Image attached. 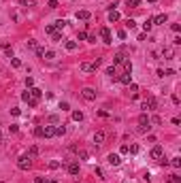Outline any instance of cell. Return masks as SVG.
Instances as JSON below:
<instances>
[{"label": "cell", "mask_w": 181, "mask_h": 183, "mask_svg": "<svg viewBox=\"0 0 181 183\" xmlns=\"http://www.w3.org/2000/svg\"><path fill=\"white\" fill-rule=\"evenodd\" d=\"M166 13H160V15H156V17H153V24H166Z\"/></svg>", "instance_id": "9a60e30c"}, {"label": "cell", "mask_w": 181, "mask_h": 183, "mask_svg": "<svg viewBox=\"0 0 181 183\" xmlns=\"http://www.w3.org/2000/svg\"><path fill=\"white\" fill-rule=\"evenodd\" d=\"M30 96H32V98H34V100H38V98H41V96H43V92L38 89V87H30Z\"/></svg>", "instance_id": "e0dca14e"}, {"label": "cell", "mask_w": 181, "mask_h": 183, "mask_svg": "<svg viewBox=\"0 0 181 183\" xmlns=\"http://www.w3.org/2000/svg\"><path fill=\"white\" fill-rule=\"evenodd\" d=\"M149 128H151V121H149V117L143 113V115L139 117V130H141V132H147Z\"/></svg>", "instance_id": "3957f363"}, {"label": "cell", "mask_w": 181, "mask_h": 183, "mask_svg": "<svg viewBox=\"0 0 181 183\" xmlns=\"http://www.w3.org/2000/svg\"><path fill=\"white\" fill-rule=\"evenodd\" d=\"M162 56H164V60H173V58H175V49H173V47H164Z\"/></svg>", "instance_id": "30bf717a"}, {"label": "cell", "mask_w": 181, "mask_h": 183, "mask_svg": "<svg viewBox=\"0 0 181 183\" xmlns=\"http://www.w3.org/2000/svg\"><path fill=\"white\" fill-rule=\"evenodd\" d=\"M117 19H119V13H117V11H115V9L109 11V21L113 24V21H117Z\"/></svg>", "instance_id": "ac0fdd59"}, {"label": "cell", "mask_w": 181, "mask_h": 183, "mask_svg": "<svg viewBox=\"0 0 181 183\" xmlns=\"http://www.w3.org/2000/svg\"><path fill=\"white\" fill-rule=\"evenodd\" d=\"M49 168H51V170H56V168H60V162H56V160H53V162H49Z\"/></svg>", "instance_id": "60d3db41"}, {"label": "cell", "mask_w": 181, "mask_h": 183, "mask_svg": "<svg viewBox=\"0 0 181 183\" xmlns=\"http://www.w3.org/2000/svg\"><path fill=\"white\" fill-rule=\"evenodd\" d=\"M21 100H26V102H30V100H32V96H30V89H26L24 94H21Z\"/></svg>", "instance_id": "f546056e"}, {"label": "cell", "mask_w": 181, "mask_h": 183, "mask_svg": "<svg viewBox=\"0 0 181 183\" xmlns=\"http://www.w3.org/2000/svg\"><path fill=\"white\" fill-rule=\"evenodd\" d=\"M47 7H49V9H58V0H49Z\"/></svg>", "instance_id": "74e56055"}, {"label": "cell", "mask_w": 181, "mask_h": 183, "mask_svg": "<svg viewBox=\"0 0 181 183\" xmlns=\"http://www.w3.org/2000/svg\"><path fill=\"white\" fill-rule=\"evenodd\" d=\"M56 134H58V136L66 134V126H56Z\"/></svg>", "instance_id": "4316f807"}, {"label": "cell", "mask_w": 181, "mask_h": 183, "mask_svg": "<svg viewBox=\"0 0 181 183\" xmlns=\"http://www.w3.org/2000/svg\"><path fill=\"white\" fill-rule=\"evenodd\" d=\"M64 47H66L68 51H75L77 49V41H66V43H64Z\"/></svg>", "instance_id": "ffe728a7"}, {"label": "cell", "mask_w": 181, "mask_h": 183, "mask_svg": "<svg viewBox=\"0 0 181 183\" xmlns=\"http://www.w3.org/2000/svg\"><path fill=\"white\" fill-rule=\"evenodd\" d=\"M141 183H151V179H149V175H143V179H141Z\"/></svg>", "instance_id": "7dc6e473"}, {"label": "cell", "mask_w": 181, "mask_h": 183, "mask_svg": "<svg viewBox=\"0 0 181 183\" xmlns=\"http://www.w3.org/2000/svg\"><path fill=\"white\" fill-rule=\"evenodd\" d=\"M45 183H58V181H53V179H49V181H45Z\"/></svg>", "instance_id": "f907efd6"}, {"label": "cell", "mask_w": 181, "mask_h": 183, "mask_svg": "<svg viewBox=\"0 0 181 183\" xmlns=\"http://www.w3.org/2000/svg\"><path fill=\"white\" fill-rule=\"evenodd\" d=\"M28 47H30V49H36L38 45H36V41H32V39H30V41H28Z\"/></svg>", "instance_id": "ee69618b"}, {"label": "cell", "mask_w": 181, "mask_h": 183, "mask_svg": "<svg viewBox=\"0 0 181 183\" xmlns=\"http://www.w3.org/2000/svg\"><path fill=\"white\" fill-rule=\"evenodd\" d=\"M19 4H21V7H34L36 2H34V0H21Z\"/></svg>", "instance_id": "d6a6232c"}, {"label": "cell", "mask_w": 181, "mask_h": 183, "mask_svg": "<svg viewBox=\"0 0 181 183\" xmlns=\"http://www.w3.org/2000/svg\"><path fill=\"white\" fill-rule=\"evenodd\" d=\"M109 164H111V166H119V164H122V158H119V155L117 153H109Z\"/></svg>", "instance_id": "9c48e42d"}, {"label": "cell", "mask_w": 181, "mask_h": 183, "mask_svg": "<svg viewBox=\"0 0 181 183\" xmlns=\"http://www.w3.org/2000/svg\"><path fill=\"white\" fill-rule=\"evenodd\" d=\"M26 87H34V79H32V77H26Z\"/></svg>", "instance_id": "e575fe53"}, {"label": "cell", "mask_w": 181, "mask_h": 183, "mask_svg": "<svg viewBox=\"0 0 181 183\" xmlns=\"http://www.w3.org/2000/svg\"><path fill=\"white\" fill-rule=\"evenodd\" d=\"M4 53H7L9 58H13V49H11V45H4Z\"/></svg>", "instance_id": "8d00e7d4"}, {"label": "cell", "mask_w": 181, "mask_h": 183, "mask_svg": "<svg viewBox=\"0 0 181 183\" xmlns=\"http://www.w3.org/2000/svg\"><path fill=\"white\" fill-rule=\"evenodd\" d=\"M43 53H45V49H43V47H36V56L43 58Z\"/></svg>", "instance_id": "bcb514c9"}, {"label": "cell", "mask_w": 181, "mask_h": 183, "mask_svg": "<svg viewBox=\"0 0 181 183\" xmlns=\"http://www.w3.org/2000/svg\"><path fill=\"white\" fill-rule=\"evenodd\" d=\"M105 136H107L105 132H102V130H98V132L94 134V143H96V145H102V143H105Z\"/></svg>", "instance_id": "7c38bea8"}, {"label": "cell", "mask_w": 181, "mask_h": 183, "mask_svg": "<svg viewBox=\"0 0 181 183\" xmlns=\"http://www.w3.org/2000/svg\"><path fill=\"white\" fill-rule=\"evenodd\" d=\"M43 58H45V60H56V51H45Z\"/></svg>", "instance_id": "cb8c5ba5"}, {"label": "cell", "mask_w": 181, "mask_h": 183, "mask_svg": "<svg viewBox=\"0 0 181 183\" xmlns=\"http://www.w3.org/2000/svg\"><path fill=\"white\" fill-rule=\"evenodd\" d=\"M126 26H128V28H134L136 21H134V19H128V21H126Z\"/></svg>", "instance_id": "f6af8a7d"}, {"label": "cell", "mask_w": 181, "mask_h": 183, "mask_svg": "<svg viewBox=\"0 0 181 183\" xmlns=\"http://www.w3.org/2000/svg\"><path fill=\"white\" fill-rule=\"evenodd\" d=\"M66 170H68L70 175H79V164H77V162H70V164L66 166Z\"/></svg>", "instance_id": "5bb4252c"}, {"label": "cell", "mask_w": 181, "mask_h": 183, "mask_svg": "<svg viewBox=\"0 0 181 183\" xmlns=\"http://www.w3.org/2000/svg\"><path fill=\"white\" fill-rule=\"evenodd\" d=\"M28 155H30V158H36V155H38V145H32V147L28 149Z\"/></svg>", "instance_id": "44dd1931"}, {"label": "cell", "mask_w": 181, "mask_h": 183, "mask_svg": "<svg viewBox=\"0 0 181 183\" xmlns=\"http://www.w3.org/2000/svg\"><path fill=\"white\" fill-rule=\"evenodd\" d=\"M34 183H45V179H43V177H36V181Z\"/></svg>", "instance_id": "681fc988"}, {"label": "cell", "mask_w": 181, "mask_h": 183, "mask_svg": "<svg viewBox=\"0 0 181 183\" xmlns=\"http://www.w3.org/2000/svg\"><path fill=\"white\" fill-rule=\"evenodd\" d=\"M11 64H13V68H19L21 66V60H19V58H11Z\"/></svg>", "instance_id": "1f68e13d"}, {"label": "cell", "mask_w": 181, "mask_h": 183, "mask_svg": "<svg viewBox=\"0 0 181 183\" xmlns=\"http://www.w3.org/2000/svg\"><path fill=\"white\" fill-rule=\"evenodd\" d=\"M43 136H45V138L56 136V128H53V126H45V128H43Z\"/></svg>", "instance_id": "8fae6325"}, {"label": "cell", "mask_w": 181, "mask_h": 183, "mask_svg": "<svg viewBox=\"0 0 181 183\" xmlns=\"http://www.w3.org/2000/svg\"><path fill=\"white\" fill-rule=\"evenodd\" d=\"M139 4H141V0H128V7L130 9H139Z\"/></svg>", "instance_id": "83f0119b"}, {"label": "cell", "mask_w": 181, "mask_h": 183, "mask_svg": "<svg viewBox=\"0 0 181 183\" xmlns=\"http://www.w3.org/2000/svg\"><path fill=\"white\" fill-rule=\"evenodd\" d=\"M98 66H100V60H96V62H92V64L90 62H81L79 68H81V73H94Z\"/></svg>", "instance_id": "7a4b0ae2"}, {"label": "cell", "mask_w": 181, "mask_h": 183, "mask_svg": "<svg viewBox=\"0 0 181 183\" xmlns=\"http://www.w3.org/2000/svg\"><path fill=\"white\" fill-rule=\"evenodd\" d=\"M149 2H158V0H149Z\"/></svg>", "instance_id": "816d5d0a"}, {"label": "cell", "mask_w": 181, "mask_h": 183, "mask_svg": "<svg viewBox=\"0 0 181 183\" xmlns=\"http://www.w3.org/2000/svg\"><path fill=\"white\" fill-rule=\"evenodd\" d=\"M51 41H56V43L62 41V30H56V32H53V34H51Z\"/></svg>", "instance_id": "7402d4cb"}, {"label": "cell", "mask_w": 181, "mask_h": 183, "mask_svg": "<svg viewBox=\"0 0 181 183\" xmlns=\"http://www.w3.org/2000/svg\"><path fill=\"white\" fill-rule=\"evenodd\" d=\"M53 26H56L58 30H62L64 26H66V21H64V19H58V21H56V24H53Z\"/></svg>", "instance_id": "d590c367"}, {"label": "cell", "mask_w": 181, "mask_h": 183, "mask_svg": "<svg viewBox=\"0 0 181 183\" xmlns=\"http://www.w3.org/2000/svg\"><path fill=\"white\" fill-rule=\"evenodd\" d=\"M149 121H153V123H156V126H160V123H162V119H160V117H158V115H153V117H151Z\"/></svg>", "instance_id": "ab89813d"}, {"label": "cell", "mask_w": 181, "mask_h": 183, "mask_svg": "<svg viewBox=\"0 0 181 183\" xmlns=\"http://www.w3.org/2000/svg\"><path fill=\"white\" fill-rule=\"evenodd\" d=\"M92 17V13L90 11H77V19H81V21H87Z\"/></svg>", "instance_id": "4fadbf2b"}, {"label": "cell", "mask_w": 181, "mask_h": 183, "mask_svg": "<svg viewBox=\"0 0 181 183\" xmlns=\"http://www.w3.org/2000/svg\"><path fill=\"white\" fill-rule=\"evenodd\" d=\"M124 68H126V73H132V62L126 60V62H124Z\"/></svg>", "instance_id": "836d02e7"}, {"label": "cell", "mask_w": 181, "mask_h": 183, "mask_svg": "<svg viewBox=\"0 0 181 183\" xmlns=\"http://www.w3.org/2000/svg\"><path fill=\"white\" fill-rule=\"evenodd\" d=\"M117 81H119V83H124V85H130V83H132V73L117 75Z\"/></svg>", "instance_id": "52a82bcc"}, {"label": "cell", "mask_w": 181, "mask_h": 183, "mask_svg": "<svg viewBox=\"0 0 181 183\" xmlns=\"http://www.w3.org/2000/svg\"><path fill=\"white\" fill-rule=\"evenodd\" d=\"M128 58L124 56V53H115V58H113V64H124Z\"/></svg>", "instance_id": "2e32d148"}, {"label": "cell", "mask_w": 181, "mask_h": 183, "mask_svg": "<svg viewBox=\"0 0 181 183\" xmlns=\"http://www.w3.org/2000/svg\"><path fill=\"white\" fill-rule=\"evenodd\" d=\"M60 109L62 111H70V106H68V102H60Z\"/></svg>", "instance_id": "7bdbcfd3"}, {"label": "cell", "mask_w": 181, "mask_h": 183, "mask_svg": "<svg viewBox=\"0 0 181 183\" xmlns=\"http://www.w3.org/2000/svg\"><path fill=\"white\" fill-rule=\"evenodd\" d=\"M0 138H2V134H0Z\"/></svg>", "instance_id": "f5cc1de1"}, {"label": "cell", "mask_w": 181, "mask_h": 183, "mask_svg": "<svg viewBox=\"0 0 181 183\" xmlns=\"http://www.w3.org/2000/svg\"><path fill=\"white\" fill-rule=\"evenodd\" d=\"M149 155H151V158H153V160H160V158H162V155H164V149L160 147V145H156V147H153V149H151V153H149Z\"/></svg>", "instance_id": "ba28073f"}, {"label": "cell", "mask_w": 181, "mask_h": 183, "mask_svg": "<svg viewBox=\"0 0 181 183\" xmlns=\"http://www.w3.org/2000/svg\"><path fill=\"white\" fill-rule=\"evenodd\" d=\"M130 94H132V96L139 94V85H136V83H130Z\"/></svg>", "instance_id": "f1b7e54d"}, {"label": "cell", "mask_w": 181, "mask_h": 183, "mask_svg": "<svg viewBox=\"0 0 181 183\" xmlns=\"http://www.w3.org/2000/svg\"><path fill=\"white\" fill-rule=\"evenodd\" d=\"M100 36H102V43H105V45H111V43H113L111 30H109V28H102V30H100Z\"/></svg>", "instance_id": "8992f818"}, {"label": "cell", "mask_w": 181, "mask_h": 183, "mask_svg": "<svg viewBox=\"0 0 181 183\" xmlns=\"http://www.w3.org/2000/svg\"><path fill=\"white\" fill-rule=\"evenodd\" d=\"M107 75L113 79V81H117V70H115V66H111V68H107Z\"/></svg>", "instance_id": "d6986e66"}, {"label": "cell", "mask_w": 181, "mask_h": 183, "mask_svg": "<svg viewBox=\"0 0 181 183\" xmlns=\"http://www.w3.org/2000/svg\"><path fill=\"white\" fill-rule=\"evenodd\" d=\"M81 96H83L85 100H96V92L92 87H83V89H81Z\"/></svg>", "instance_id": "5b68a950"}, {"label": "cell", "mask_w": 181, "mask_h": 183, "mask_svg": "<svg viewBox=\"0 0 181 183\" xmlns=\"http://www.w3.org/2000/svg\"><path fill=\"white\" fill-rule=\"evenodd\" d=\"M34 134H36V136H43V126H36L34 128Z\"/></svg>", "instance_id": "b9f144b4"}, {"label": "cell", "mask_w": 181, "mask_h": 183, "mask_svg": "<svg viewBox=\"0 0 181 183\" xmlns=\"http://www.w3.org/2000/svg\"><path fill=\"white\" fill-rule=\"evenodd\" d=\"M30 166H32V158H30L28 153H26V155H21V158L17 160V168H19V170H28Z\"/></svg>", "instance_id": "6da1fadb"}, {"label": "cell", "mask_w": 181, "mask_h": 183, "mask_svg": "<svg viewBox=\"0 0 181 183\" xmlns=\"http://www.w3.org/2000/svg\"><path fill=\"white\" fill-rule=\"evenodd\" d=\"M79 158L81 160H87V151H79Z\"/></svg>", "instance_id": "c3c4849f"}, {"label": "cell", "mask_w": 181, "mask_h": 183, "mask_svg": "<svg viewBox=\"0 0 181 183\" xmlns=\"http://www.w3.org/2000/svg\"><path fill=\"white\" fill-rule=\"evenodd\" d=\"M141 106H143V111H156L158 109V100L153 98V96H149V98H147Z\"/></svg>", "instance_id": "277c9868"}, {"label": "cell", "mask_w": 181, "mask_h": 183, "mask_svg": "<svg viewBox=\"0 0 181 183\" xmlns=\"http://www.w3.org/2000/svg\"><path fill=\"white\" fill-rule=\"evenodd\" d=\"M171 166H173V168H181V158H179V155L171 160Z\"/></svg>", "instance_id": "603a6c76"}, {"label": "cell", "mask_w": 181, "mask_h": 183, "mask_svg": "<svg viewBox=\"0 0 181 183\" xmlns=\"http://www.w3.org/2000/svg\"><path fill=\"white\" fill-rule=\"evenodd\" d=\"M128 153H139V145H132V147H128Z\"/></svg>", "instance_id": "f35d334b"}, {"label": "cell", "mask_w": 181, "mask_h": 183, "mask_svg": "<svg viewBox=\"0 0 181 183\" xmlns=\"http://www.w3.org/2000/svg\"><path fill=\"white\" fill-rule=\"evenodd\" d=\"M151 26H153V19H145V24H143V30H145V32H149V30H151Z\"/></svg>", "instance_id": "d4e9b609"}, {"label": "cell", "mask_w": 181, "mask_h": 183, "mask_svg": "<svg viewBox=\"0 0 181 183\" xmlns=\"http://www.w3.org/2000/svg\"><path fill=\"white\" fill-rule=\"evenodd\" d=\"M58 28H56V26H53V24H49V26H45V32H47V34H53V32H56Z\"/></svg>", "instance_id": "4dcf8cb0"}, {"label": "cell", "mask_w": 181, "mask_h": 183, "mask_svg": "<svg viewBox=\"0 0 181 183\" xmlns=\"http://www.w3.org/2000/svg\"><path fill=\"white\" fill-rule=\"evenodd\" d=\"M73 119L75 121H81V119H83V113H81V111H73Z\"/></svg>", "instance_id": "484cf974"}]
</instances>
